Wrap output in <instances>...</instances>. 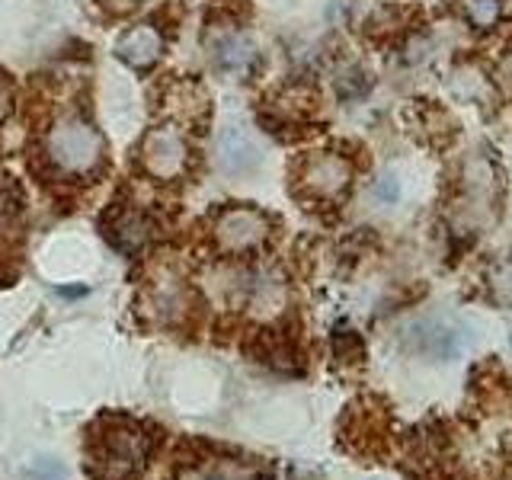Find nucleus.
Listing matches in <instances>:
<instances>
[{"label":"nucleus","instance_id":"2","mask_svg":"<svg viewBox=\"0 0 512 480\" xmlns=\"http://www.w3.org/2000/svg\"><path fill=\"white\" fill-rule=\"evenodd\" d=\"M151 452V436L132 420H109L96 436V468L109 480H128Z\"/></svg>","mask_w":512,"mask_h":480},{"label":"nucleus","instance_id":"23","mask_svg":"<svg viewBox=\"0 0 512 480\" xmlns=\"http://www.w3.org/2000/svg\"><path fill=\"white\" fill-rule=\"evenodd\" d=\"M103 7H109L112 13H128L132 7H138V0H100Z\"/></svg>","mask_w":512,"mask_h":480},{"label":"nucleus","instance_id":"5","mask_svg":"<svg viewBox=\"0 0 512 480\" xmlns=\"http://www.w3.org/2000/svg\"><path fill=\"white\" fill-rule=\"evenodd\" d=\"M407 343L413 352L426 359L452 362L464 346L474 343V336H464V324H448V320H420L407 330Z\"/></svg>","mask_w":512,"mask_h":480},{"label":"nucleus","instance_id":"19","mask_svg":"<svg viewBox=\"0 0 512 480\" xmlns=\"http://www.w3.org/2000/svg\"><path fill=\"white\" fill-rule=\"evenodd\" d=\"M23 208V192L10 176H0V218H10Z\"/></svg>","mask_w":512,"mask_h":480},{"label":"nucleus","instance_id":"17","mask_svg":"<svg viewBox=\"0 0 512 480\" xmlns=\"http://www.w3.org/2000/svg\"><path fill=\"white\" fill-rule=\"evenodd\" d=\"M500 13H503V0H464V16H468L477 29L496 26Z\"/></svg>","mask_w":512,"mask_h":480},{"label":"nucleus","instance_id":"22","mask_svg":"<svg viewBox=\"0 0 512 480\" xmlns=\"http://www.w3.org/2000/svg\"><path fill=\"white\" fill-rule=\"evenodd\" d=\"M10 109H13V90L7 84V77H0V122L10 116Z\"/></svg>","mask_w":512,"mask_h":480},{"label":"nucleus","instance_id":"12","mask_svg":"<svg viewBox=\"0 0 512 480\" xmlns=\"http://www.w3.org/2000/svg\"><path fill=\"white\" fill-rule=\"evenodd\" d=\"M240 292H244V301L256 314H279V308L285 304V282L279 272H272V269H260L244 276Z\"/></svg>","mask_w":512,"mask_h":480},{"label":"nucleus","instance_id":"16","mask_svg":"<svg viewBox=\"0 0 512 480\" xmlns=\"http://www.w3.org/2000/svg\"><path fill=\"white\" fill-rule=\"evenodd\" d=\"M487 288L496 304L512 308V256H503L487 269Z\"/></svg>","mask_w":512,"mask_h":480},{"label":"nucleus","instance_id":"18","mask_svg":"<svg viewBox=\"0 0 512 480\" xmlns=\"http://www.w3.org/2000/svg\"><path fill=\"white\" fill-rule=\"evenodd\" d=\"M26 480H68V468L58 458H32L26 468Z\"/></svg>","mask_w":512,"mask_h":480},{"label":"nucleus","instance_id":"24","mask_svg":"<svg viewBox=\"0 0 512 480\" xmlns=\"http://www.w3.org/2000/svg\"><path fill=\"white\" fill-rule=\"evenodd\" d=\"M503 74H506V77L512 80V48H509V55L503 58Z\"/></svg>","mask_w":512,"mask_h":480},{"label":"nucleus","instance_id":"1","mask_svg":"<svg viewBox=\"0 0 512 480\" xmlns=\"http://www.w3.org/2000/svg\"><path fill=\"white\" fill-rule=\"evenodd\" d=\"M45 151H48V160H52L61 173L87 176L100 167V160H103V138L90 122L68 116L48 128Z\"/></svg>","mask_w":512,"mask_h":480},{"label":"nucleus","instance_id":"6","mask_svg":"<svg viewBox=\"0 0 512 480\" xmlns=\"http://www.w3.org/2000/svg\"><path fill=\"white\" fill-rule=\"evenodd\" d=\"M352 180V167L343 154L320 151L304 160L301 167V186L311 192L314 199H340Z\"/></svg>","mask_w":512,"mask_h":480},{"label":"nucleus","instance_id":"9","mask_svg":"<svg viewBox=\"0 0 512 480\" xmlns=\"http://www.w3.org/2000/svg\"><path fill=\"white\" fill-rule=\"evenodd\" d=\"M212 61L221 74L240 77L256 64V45L240 29H224L212 39Z\"/></svg>","mask_w":512,"mask_h":480},{"label":"nucleus","instance_id":"20","mask_svg":"<svg viewBox=\"0 0 512 480\" xmlns=\"http://www.w3.org/2000/svg\"><path fill=\"white\" fill-rule=\"evenodd\" d=\"M333 352H336V359H340V362H356V359H362L359 336L352 333V330H340V333L333 336Z\"/></svg>","mask_w":512,"mask_h":480},{"label":"nucleus","instance_id":"3","mask_svg":"<svg viewBox=\"0 0 512 480\" xmlns=\"http://www.w3.org/2000/svg\"><path fill=\"white\" fill-rule=\"evenodd\" d=\"M189 164V148L186 138L176 125H160L151 128L141 141V167L151 180L170 183L176 180Z\"/></svg>","mask_w":512,"mask_h":480},{"label":"nucleus","instance_id":"13","mask_svg":"<svg viewBox=\"0 0 512 480\" xmlns=\"http://www.w3.org/2000/svg\"><path fill=\"white\" fill-rule=\"evenodd\" d=\"M176 480H269L260 464L244 458H212L202 464H189Z\"/></svg>","mask_w":512,"mask_h":480},{"label":"nucleus","instance_id":"21","mask_svg":"<svg viewBox=\"0 0 512 480\" xmlns=\"http://www.w3.org/2000/svg\"><path fill=\"white\" fill-rule=\"evenodd\" d=\"M372 196L381 205H394L400 199V180H397L394 173H381L378 180L372 183Z\"/></svg>","mask_w":512,"mask_h":480},{"label":"nucleus","instance_id":"8","mask_svg":"<svg viewBox=\"0 0 512 480\" xmlns=\"http://www.w3.org/2000/svg\"><path fill=\"white\" fill-rule=\"evenodd\" d=\"M148 301H151V311L164 320V324H180V320L189 314V292H186V282L176 276V272H157L151 279L148 288Z\"/></svg>","mask_w":512,"mask_h":480},{"label":"nucleus","instance_id":"15","mask_svg":"<svg viewBox=\"0 0 512 480\" xmlns=\"http://www.w3.org/2000/svg\"><path fill=\"white\" fill-rule=\"evenodd\" d=\"M170 109L180 112L183 119H196L208 109V96L202 93L199 84H192V80H180V84L170 87Z\"/></svg>","mask_w":512,"mask_h":480},{"label":"nucleus","instance_id":"10","mask_svg":"<svg viewBox=\"0 0 512 480\" xmlns=\"http://www.w3.org/2000/svg\"><path fill=\"white\" fill-rule=\"evenodd\" d=\"M116 55L132 64V68H151V64L164 55V32L157 26H132L128 32H122L119 42H116Z\"/></svg>","mask_w":512,"mask_h":480},{"label":"nucleus","instance_id":"14","mask_svg":"<svg viewBox=\"0 0 512 480\" xmlns=\"http://www.w3.org/2000/svg\"><path fill=\"white\" fill-rule=\"evenodd\" d=\"M151 237H154V221L144 212H135V208H125V212H119L116 221L109 224V240L128 256L141 253L151 244Z\"/></svg>","mask_w":512,"mask_h":480},{"label":"nucleus","instance_id":"11","mask_svg":"<svg viewBox=\"0 0 512 480\" xmlns=\"http://www.w3.org/2000/svg\"><path fill=\"white\" fill-rule=\"evenodd\" d=\"M461 186H464V202L474 208L477 215H487V208L496 202V173L487 157H471L464 164L461 173Z\"/></svg>","mask_w":512,"mask_h":480},{"label":"nucleus","instance_id":"4","mask_svg":"<svg viewBox=\"0 0 512 480\" xmlns=\"http://www.w3.org/2000/svg\"><path fill=\"white\" fill-rule=\"evenodd\" d=\"M269 231H272L269 218L260 208L250 205H234L228 212H221L215 221V240L224 253H250L256 247H263Z\"/></svg>","mask_w":512,"mask_h":480},{"label":"nucleus","instance_id":"7","mask_svg":"<svg viewBox=\"0 0 512 480\" xmlns=\"http://www.w3.org/2000/svg\"><path fill=\"white\" fill-rule=\"evenodd\" d=\"M263 164V154L244 128L228 125L218 135V167L228 176H247Z\"/></svg>","mask_w":512,"mask_h":480},{"label":"nucleus","instance_id":"25","mask_svg":"<svg viewBox=\"0 0 512 480\" xmlns=\"http://www.w3.org/2000/svg\"><path fill=\"white\" fill-rule=\"evenodd\" d=\"M509 349H512V327H509Z\"/></svg>","mask_w":512,"mask_h":480}]
</instances>
